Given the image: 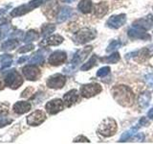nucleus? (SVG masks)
<instances>
[{
    "label": "nucleus",
    "instance_id": "obj_43",
    "mask_svg": "<svg viewBox=\"0 0 153 144\" xmlns=\"http://www.w3.org/2000/svg\"><path fill=\"white\" fill-rule=\"evenodd\" d=\"M64 2H66V3H72V2H74L75 0H63Z\"/></svg>",
    "mask_w": 153,
    "mask_h": 144
},
{
    "label": "nucleus",
    "instance_id": "obj_13",
    "mask_svg": "<svg viewBox=\"0 0 153 144\" xmlns=\"http://www.w3.org/2000/svg\"><path fill=\"white\" fill-rule=\"evenodd\" d=\"M66 59H67L66 53L64 51L57 50L54 53H52L51 56L49 57V59H48V62H49L51 65L57 66V65L64 64Z\"/></svg>",
    "mask_w": 153,
    "mask_h": 144
},
{
    "label": "nucleus",
    "instance_id": "obj_17",
    "mask_svg": "<svg viewBox=\"0 0 153 144\" xmlns=\"http://www.w3.org/2000/svg\"><path fill=\"white\" fill-rule=\"evenodd\" d=\"M79 95L76 89H72L68 91L67 93H65L63 96V103L68 108L75 105L76 102H79Z\"/></svg>",
    "mask_w": 153,
    "mask_h": 144
},
{
    "label": "nucleus",
    "instance_id": "obj_36",
    "mask_svg": "<svg viewBox=\"0 0 153 144\" xmlns=\"http://www.w3.org/2000/svg\"><path fill=\"white\" fill-rule=\"evenodd\" d=\"M12 122H13L12 119H9L6 117H1L0 118V128H2L4 126H7V125L11 124Z\"/></svg>",
    "mask_w": 153,
    "mask_h": 144
},
{
    "label": "nucleus",
    "instance_id": "obj_12",
    "mask_svg": "<svg viewBox=\"0 0 153 144\" xmlns=\"http://www.w3.org/2000/svg\"><path fill=\"white\" fill-rule=\"evenodd\" d=\"M57 9H59V5H57L56 0H47L44 3L42 11L47 17L53 18L56 16Z\"/></svg>",
    "mask_w": 153,
    "mask_h": 144
},
{
    "label": "nucleus",
    "instance_id": "obj_10",
    "mask_svg": "<svg viewBox=\"0 0 153 144\" xmlns=\"http://www.w3.org/2000/svg\"><path fill=\"white\" fill-rule=\"evenodd\" d=\"M63 101L61 99H53L45 105V110L49 114H56L61 112L64 108Z\"/></svg>",
    "mask_w": 153,
    "mask_h": 144
},
{
    "label": "nucleus",
    "instance_id": "obj_31",
    "mask_svg": "<svg viewBox=\"0 0 153 144\" xmlns=\"http://www.w3.org/2000/svg\"><path fill=\"white\" fill-rule=\"evenodd\" d=\"M43 62H44V55L42 54L39 55L38 53H36L35 56H33L30 60V62L32 64H42Z\"/></svg>",
    "mask_w": 153,
    "mask_h": 144
},
{
    "label": "nucleus",
    "instance_id": "obj_27",
    "mask_svg": "<svg viewBox=\"0 0 153 144\" xmlns=\"http://www.w3.org/2000/svg\"><path fill=\"white\" fill-rule=\"evenodd\" d=\"M97 60H98V58L96 55H93L92 57H91V59L86 62V64H84L82 66L80 67V69L82 70V71H86V70H89L91 69L92 67H94L96 64H97Z\"/></svg>",
    "mask_w": 153,
    "mask_h": 144
},
{
    "label": "nucleus",
    "instance_id": "obj_3",
    "mask_svg": "<svg viewBox=\"0 0 153 144\" xmlns=\"http://www.w3.org/2000/svg\"><path fill=\"white\" fill-rule=\"evenodd\" d=\"M117 132V123L113 118L107 117L103 119L98 128V133L104 137L112 136Z\"/></svg>",
    "mask_w": 153,
    "mask_h": 144
},
{
    "label": "nucleus",
    "instance_id": "obj_7",
    "mask_svg": "<svg viewBox=\"0 0 153 144\" xmlns=\"http://www.w3.org/2000/svg\"><path fill=\"white\" fill-rule=\"evenodd\" d=\"M66 83V78L64 75L62 74H54L50 76L48 78L46 85L49 88H53V89H59L61 88H63V86Z\"/></svg>",
    "mask_w": 153,
    "mask_h": 144
},
{
    "label": "nucleus",
    "instance_id": "obj_5",
    "mask_svg": "<svg viewBox=\"0 0 153 144\" xmlns=\"http://www.w3.org/2000/svg\"><path fill=\"white\" fill-rule=\"evenodd\" d=\"M5 84L9 88L16 89L23 84V79L16 69H12L5 76Z\"/></svg>",
    "mask_w": 153,
    "mask_h": 144
},
{
    "label": "nucleus",
    "instance_id": "obj_15",
    "mask_svg": "<svg viewBox=\"0 0 153 144\" xmlns=\"http://www.w3.org/2000/svg\"><path fill=\"white\" fill-rule=\"evenodd\" d=\"M126 21V16L124 14H117V16H112L111 17H109V19L106 22V25L109 28L112 29H118L120 27H122Z\"/></svg>",
    "mask_w": 153,
    "mask_h": 144
},
{
    "label": "nucleus",
    "instance_id": "obj_14",
    "mask_svg": "<svg viewBox=\"0 0 153 144\" xmlns=\"http://www.w3.org/2000/svg\"><path fill=\"white\" fill-rule=\"evenodd\" d=\"M152 24H153V17L149 14H147L146 17L139 18L137 20H135L133 22L132 25L135 28H139V29H142V30L147 31L152 27Z\"/></svg>",
    "mask_w": 153,
    "mask_h": 144
},
{
    "label": "nucleus",
    "instance_id": "obj_1",
    "mask_svg": "<svg viewBox=\"0 0 153 144\" xmlns=\"http://www.w3.org/2000/svg\"><path fill=\"white\" fill-rule=\"evenodd\" d=\"M112 96L116 102L123 107H130L135 101V94L126 86H115L111 90Z\"/></svg>",
    "mask_w": 153,
    "mask_h": 144
},
{
    "label": "nucleus",
    "instance_id": "obj_23",
    "mask_svg": "<svg viewBox=\"0 0 153 144\" xmlns=\"http://www.w3.org/2000/svg\"><path fill=\"white\" fill-rule=\"evenodd\" d=\"M151 99V95L148 91H145L142 94H140L138 98V104L141 108H146L148 104H149V101Z\"/></svg>",
    "mask_w": 153,
    "mask_h": 144
},
{
    "label": "nucleus",
    "instance_id": "obj_22",
    "mask_svg": "<svg viewBox=\"0 0 153 144\" xmlns=\"http://www.w3.org/2000/svg\"><path fill=\"white\" fill-rule=\"evenodd\" d=\"M72 13H73V11H72V9L70 7H63L59 11V14H57V21L63 22L67 20L71 16Z\"/></svg>",
    "mask_w": 153,
    "mask_h": 144
},
{
    "label": "nucleus",
    "instance_id": "obj_21",
    "mask_svg": "<svg viewBox=\"0 0 153 144\" xmlns=\"http://www.w3.org/2000/svg\"><path fill=\"white\" fill-rule=\"evenodd\" d=\"M93 4L91 0H80V2L78 5V9L82 14H89L92 11Z\"/></svg>",
    "mask_w": 153,
    "mask_h": 144
},
{
    "label": "nucleus",
    "instance_id": "obj_6",
    "mask_svg": "<svg viewBox=\"0 0 153 144\" xmlns=\"http://www.w3.org/2000/svg\"><path fill=\"white\" fill-rule=\"evenodd\" d=\"M102 86L97 83H91L87 85H83L80 88V94L84 98H91L93 96L102 92Z\"/></svg>",
    "mask_w": 153,
    "mask_h": 144
},
{
    "label": "nucleus",
    "instance_id": "obj_16",
    "mask_svg": "<svg viewBox=\"0 0 153 144\" xmlns=\"http://www.w3.org/2000/svg\"><path fill=\"white\" fill-rule=\"evenodd\" d=\"M128 36L129 38H134V40H151L150 35H148L147 33L145 32V30H142V29L139 28H130L128 30Z\"/></svg>",
    "mask_w": 153,
    "mask_h": 144
},
{
    "label": "nucleus",
    "instance_id": "obj_11",
    "mask_svg": "<svg viewBox=\"0 0 153 144\" xmlns=\"http://www.w3.org/2000/svg\"><path fill=\"white\" fill-rule=\"evenodd\" d=\"M46 120V114L40 110L33 112L27 117V124L30 126H38Z\"/></svg>",
    "mask_w": 153,
    "mask_h": 144
},
{
    "label": "nucleus",
    "instance_id": "obj_20",
    "mask_svg": "<svg viewBox=\"0 0 153 144\" xmlns=\"http://www.w3.org/2000/svg\"><path fill=\"white\" fill-rule=\"evenodd\" d=\"M107 12H108V5L105 2H100L95 6V16L99 18L105 16Z\"/></svg>",
    "mask_w": 153,
    "mask_h": 144
},
{
    "label": "nucleus",
    "instance_id": "obj_24",
    "mask_svg": "<svg viewBox=\"0 0 153 144\" xmlns=\"http://www.w3.org/2000/svg\"><path fill=\"white\" fill-rule=\"evenodd\" d=\"M18 45V41L16 40H10L5 41L4 43H2L1 45V51L4 52H8V51H11L16 49V46Z\"/></svg>",
    "mask_w": 153,
    "mask_h": 144
},
{
    "label": "nucleus",
    "instance_id": "obj_32",
    "mask_svg": "<svg viewBox=\"0 0 153 144\" xmlns=\"http://www.w3.org/2000/svg\"><path fill=\"white\" fill-rule=\"evenodd\" d=\"M122 45V43L121 41H119V40H113L110 44L107 46L106 48V52H111L115 49H117V48H120Z\"/></svg>",
    "mask_w": 153,
    "mask_h": 144
},
{
    "label": "nucleus",
    "instance_id": "obj_39",
    "mask_svg": "<svg viewBox=\"0 0 153 144\" xmlns=\"http://www.w3.org/2000/svg\"><path fill=\"white\" fill-rule=\"evenodd\" d=\"M139 124L140 125H143V126H146V125H148V121L146 120V117H142L140 119V121H139Z\"/></svg>",
    "mask_w": 153,
    "mask_h": 144
},
{
    "label": "nucleus",
    "instance_id": "obj_28",
    "mask_svg": "<svg viewBox=\"0 0 153 144\" xmlns=\"http://www.w3.org/2000/svg\"><path fill=\"white\" fill-rule=\"evenodd\" d=\"M0 60H1V62H2V66H1V71H2L12 64L13 56L12 55H2L1 58H0Z\"/></svg>",
    "mask_w": 153,
    "mask_h": 144
},
{
    "label": "nucleus",
    "instance_id": "obj_34",
    "mask_svg": "<svg viewBox=\"0 0 153 144\" xmlns=\"http://www.w3.org/2000/svg\"><path fill=\"white\" fill-rule=\"evenodd\" d=\"M8 112H9V104L5 103L0 105V117L6 115Z\"/></svg>",
    "mask_w": 153,
    "mask_h": 144
},
{
    "label": "nucleus",
    "instance_id": "obj_42",
    "mask_svg": "<svg viewBox=\"0 0 153 144\" xmlns=\"http://www.w3.org/2000/svg\"><path fill=\"white\" fill-rule=\"evenodd\" d=\"M27 60V57H25V58H22V59H20V60H18V64H21L22 62H24V61H26Z\"/></svg>",
    "mask_w": 153,
    "mask_h": 144
},
{
    "label": "nucleus",
    "instance_id": "obj_37",
    "mask_svg": "<svg viewBox=\"0 0 153 144\" xmlns=\"http://www.w3.org/2000/svg\"><path fill=\"white\" fill-rule=\"evenodd\" d=\"M145 79H146V82L147 83V85L153 88V74H147L145 77Z\"/></svg>",
    "mask_w": 153,
    "mask_h": 144
},
{
    "label": "nucleus",
    "instance_id": "obj_26",
    "mask_svg": "<svg viewBox=\"0 0 153 144\" xmlns=\"http://www.w3.org/2000/svg\"><path fill=\"white\" fill-rule=\"evenodd\" d=\"M38 38H39V34H38L36 31L35 30H30L26 33L25 37H24V42H31V41H33V40H38Z\"/></svg>",
    "mask_w": 153,
    "mask_h": 144
},
{
    "label": "nucleus",
    "instance_id": "obj_33",
    "mask_svg": "<svg viewBox=\"0 0 153 144\" xmlns=\"http://www.w3.org/2000/svg\"><path fill=\"white\" fill-rule=\"evenodd\" d=\"M110 72V67L109 66H103L102 68H100L97 72V76L98 77H104L106 76Z\"/></svg>",
    "mask_w": 153,
    "mask_h": 144
},
{
    "label": "nucleus",
    "instance_id": "obj_4",
    "mask_svg": "<svg viewBox=\"0 0 153 144\" xmlns=\"http://www.w3.org/2000/svg\"><path fill=\"white\" fill-rule=\"evenodd\" d=\"M42 3H43V0H32V1H30L27 4L21 5V6L13 9L11 12V16L17 17V16H24V14H28L29 12L33 11V9L39 7Z\"/></svg>",
    "mask_w": 153,
    "mask_h": 144
},
{
    "label": "nucleus",
    "instance_id": "obj_44",
    "mask_svg": "<svg viewBox=\"0 0 153 144\" xmlns=\"http://www.w3.org/2000/svg\"><path fill=\"white\" fill-rule=\"evenodd\" d=\"M1 88H2V83L0 82V89H1Z\"/></svg>",
    "mask_w": 153,
    "mask_h": 144
},
{
    "label": "nucleus",
    "instance_id": "obj_35",
    "mask_svg": "<svg viewBox=\"0 0 153 144\" xmlns=\"http://www.w3.org/2000/svg\"><path fill=\"white\" fill-rule=\"evenodd\" d=\"M33 48H35V46H33V44H27L25 46H22L20 49L18 50V53H26V52L33 50Z\"/></svg>",
    "mask_w": 153,
    "mask_h": 144
},
{
    "label": "nucleus",
    "instance_id": "obj_9",
    "mask_svg": "<svg viewBox=\"0 0 153 144\" xmlns=\"http://www.w3.org/2000/svg\"><path fill=\"white\" fill-rule=\"evenodd\" d=\"M23 75L28 81H36L41 76L40 69L36 65H26L22 68Z\"/></svg>",
    "mask_w": 153,
    "mask_h": 144
},
{
    "label": "nucleus",
    "instance_id": "obj_41",
    "mask_svg": "<svg viewBox=\"0 0 153 144\" xmlns=\"http://www.w3.org/2000/svg\"><path fill=\"white\" fill-rule=\"evenodd\" d=\"M9 8H11V5H8V6H6L5 8L1 9V11H0V16H1V14H3L4 13H6L7 12V9H9Z\"/></svg>",
    "mask_w": 153,
    "mask_h": 144
},
{
    "label": "nucleus",
    "instance_id": "obj_29",
    "mask_svg": "<svg viewBox=\"0 0 153 144\" xmlns=\"http://www.w3.org/2000/svg\"><path fill=\"white\" fill-rule=\"evenodd\" d=\"M55 30H56V26L54 24H51V23L44 24L41 28V35L43 37H46L48 35H50V34H52Z\"/></svg>",
    "mask_w": 153,
    "mask_h": 144
},
{
    "label": "nucleus",
    "instance_id": "obj_25",
    "mask_svg": "<svg viewBox=\"0 0 153 144\" xmlns=\"http://www.w3.org/2000/svg\"><path fill=\"white\" fill-rule=\"evenodd\" d=\"M141 127V125L140 124H138L136 127H132L130 130H128V131H126V133H123V134L122 136V137L120 138V142H124V141H126L128 140L129 138H130L131 136H133L134 134H135L137 133V131L139 130V128Z\"/></svg>",
    "mask_w": 153,
    "mask_h": 144
},
{
    "label": "nucleus",
    "instance_id": "obj_40",
    "mask_svg": "<svg viewBox=\"0 0 153 144\" xmlns=\"http://www.w3.org/2000/svg\"><path fill=\"white\" fill-rule=\"evenodd\" d=\"M147 116L149 119L153 120V108L150 109L149 110H148V112H147Z\"/></svg>",
    "mask_w": 153,
    "mask_h": 144
},
{
    "label": "nucleus",
    "instance_id": "obj_19",
    "mask_svg": "<svg viewBox=\"0 0 153 144\" xmlns=\"http://www.w3.org/2000/svg\"><path fill=\"white\" fill-rule=\"evenodd\" d=\"M64 40V38L59 35H53L48 37L44 41H42L40 44L41 45H50V46H56V45H59L60 43H62Z\"/></svg>",
    "mask_w": 153,
    "mask_h": 144
},
{
    "label": "nucleus",
    "instance_id": "obj_18",
    "mask_svg": "<svg viewBox=\"0 0 153 144\" xmlns=\"http://www.w3.org/2000/svg\"><path fill=\"white\" fill-rule=\"evenodd\" d=\"M32 105L29 102H25V101H19V102L16 103L13 105V112L17 114H23L28 112L31 110Z\"/></svg>",
    "mask_w": 153,
    "mask_h": 144
},
{
    "label": "nucleus",
    "instance_id": "obj_30",
    "mask_svg": "<svg viewBox=\"0 0 153 144\" xmlns=\"http://www.w3.org/2000/svg\"><path fill=\"white\" fill-rule=\"evenodd\" d=\"M100 61L109 62V64H116V62H118L120 61V54L118 52H115L112 55H110L106 58H102Z\"/></svg>",
    "mask_w": 153,
    "mask_h": 144
},
{
    "label": "nucleus",
    "instance_id": "obj_38",
    "mask_svg": "<svg viewBox=\"0 0 153 144\" xmlns=\"http://www.w3.org/2000/svg\"><path fill=\"white\" fill-rule=\"evenodd\" d=\"M74 142H87V143H89L90 140L88 138H86L85 136H79L76 137L74 139Z\"/></svg>",
    "mask_w": 153,
    "mask_h": 144
},
{
    "label": "nucleus",
    "instance_id": "obj_8",
    "mask_svg": "<svg viewBox=\"0 0 153 144\" xmlns=\"http://www.w3.org/2000/svg\"><path fill=\"white\" fill-rule=\"evenodd\" d=\"M92 49H93L92 46H86V47L83 48V49L79 50L74 55L73 59H72V61L70 62V64H71L70 66L72 67V68H75L76 65H79V64L82 62L86 59V57L89 55V53L92 51Z\"/></svg>",
    "mask_w": 153,
    "mask_h": 144
},
{
    "label": "nucleus",
    "instance_id": "obj_2",
    "mask_svg": "<svg viewBox=\"0 0 153 144\" xmlns=\"http://www.w3.org/2000/svg\"><path fill=\"white\" fill-rule=\"evenodd\" d=\"M97 37V32L92 28H82L73 36V40L76 44H84L90 40H93Z\"/></svg>",
    "mask_w": 153,
    "mask_h": 144
}]
</instances>
